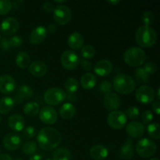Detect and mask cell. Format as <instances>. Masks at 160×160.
I'll use <instances>...</instances> for the list:
<instances>
[{"instance_id":"51","label":"cell","mask_w":160,"mask_h":160,"mask_svg":"<svg viewBox=\"0 0 160 160\" xmlns=\"http://www.w3.org/2000/svg\"><path fill=\"white\" fill-rule=\"evenodd\" d=\"M108 3H109V4L112 5V6H115V5H117L118 3H120V1L119 0H116V1H108Z\"/></svg>"},{"instance_id":"52","label":"cell","mask_w":160,"mask_h":160,"mask_svg":"<svg viewBox=\"0 0 160 160\" xmlns=\"http://www.w3.org/2000/svg\"><path fill=\"white\" fill-rule=\"evenodd\" d=\"M156 95H157V98H158V99H159V98H160V94H159V88H158V90H157V93H156Z\"/></svg>"},{"instance_id":"9","label":"cell","mask_w":160,"mask_h":160,"mask_svg":"<svg viewBox=\"0 0 160 160\" xmlns=\"http://www.w3.org/2000/svg\"><path fill=\"white\" fill-rule=\"evenodd\" d=\"M127 122H128V118L124 112L121 111H112L107 117L108 125L112 129H123L127 124Z\"/></svg>"},{"instance_id":"41","label":"cell","mask_w":160,"mask_h":160,"mask_svg":"<svg viewBox=\"0 0 160 160\" xmlns=\"http://www.w3.org/2000/svg\"><path fill=\"white\" fill-rule=\"evenodd\" d=\"M36 134V130L34 127L32 126H28L23 131V137L26 139H31L34 138Z\"/></svg>"},{"instance_id":"30","label":"cell","mask_w":160,"mask_h":160,"mask_svg":"<svg viewBox=\"0 0 160 160\" xmlns=\"http://www.w3.org/2000/svg\"><path fill=\"white\" fill-rule=\"evenodd\" d=\"M79 87V83L78 81L74 78H70L65 81L64 88H65L66 93L67 95H75L78 90Z\"/></svg>"},{"instance_id":"27","label":"cell","mask_w":160,"mask_h":160,"mask_svg":"<svg viewBox=\"0 0 160 160\" xmlns=\"http://www.w3.org/2000/svg\"><path fill=\"white\" fill-rule=\"evenodd\" d=\"M14 99L11 97H3L0 99V113L8 114L12 111L15 106Z\"/></svg>"},{"instance_id":"18","label":"cell","mask_w":160,"mask_h":160,"mask_svg":"<svg viewBox=\"0 0 160 160\" xmlns=\"http://www.w3.org/2000/svg\"><path fill=\"white\" fill-rule=\"evenodd\" d=\"M33 95H34L33 89L30 86L24 84V85H21L19 88L18 90H17V95H15V98L13 99L15 103L20 104V103L23 102L26 100L32 98Z\"/></svg>"},{"instance_id":"15","label":"cell","mask_w":160,"mask_h":160,"mask_svg":"<svg viewBox=\"0 0 160 160\" xmlns=\"http://www.w3.org/2000/svg\"><path fill=\"white\" fill-rule=\"evenodd\" d=\"M17 87L15 79L10 75L3 74L0 76V92L2 94H10L14 92Z\"/></svg>"},{"instance_id":"38","label":"cell","mask_w":160,"mask_h":160,"mask_svg":"<svg viewBox=\"0 0 160 160\" xmlns=\"http://www.w3.org/2000/svg\"><path fill=\"white\" fill-rule=\"evenodd\" d=\"M125 115H126L127 118L128 117L131 120H136L137 118H138L139 115H140V110L136 106H131L129 109H127Z\"/></svg>"},{"instance_id":"14","label":"cell","mask_w":160,"mask_h":160,"mask_svg":"<svg viewBox=\"0 0 160 160\" xmlns=\"http://www.w3.org/2000/svg\"><path fill=\"white\" fill-rule=\"evenodd\" d=\"M103 105H104V107L108 110H111L112 112L116 111L121 106V98L117 93L110 92L105 95Z\"/></svg>"},{"instance_id":"56","label":"cell","mask_w":160,"mask_h":160,"mask_svg":"<svg viewBox=\"0 0 160 160\" xmlns=\"http://www.w3.org/2000/svg\"><path fill=\"white\" fill-rule=\"evenodd\" d=\"M15 160H23L22 159H15Z\"/></svg>"},{"instance_id":"29","label":"cell","mask_w":160,"mask_h":160,"mask_svg":"<svg viewBox=\"0 0 160 160\" xmlns=\"http://www.w3.org/2000/svg\"><path fill=\"white\" fill-rule=\"evenodd\" d=\"M52 160H71V152L65 147L58 148L53 153Z\"/></svg>"},{"instance_id":"13","label":"cell","mask_w":160,"mask_h":160,"mask_svg":"<svg viewBox=\"0 0 160 160\" xmlns=\"http://www.w3.org/2000/svg\"><path fill=\"white\" fill-rule=\"evenodd\" d=\"M22 145V138L16 133L8 134L3 139V145L5 148L9 151H15L18 149Z\"/></svg>"},{"instance_id":"34","label":"cell","mask_w":160,"mask_h":160,"mask_svg":"<svg viewBox=\"0 0 160 160\" xmlns=\"http://www.w3.org/2000/svg\"><path fill=\"white\" fill-rule=\"evenodd\" d=\"M81 56L84 57V59H90L94 58L96 54V50L95 47L92 45H85L81 48Z\"/></svg>"},{"instance_id":"1","label":"cell","mask_w":160,"mask_h":160,"mask_svg":"<svg viewBox=\"0 0 160 160\" xmlns=\"http://www.w3.org/2000/svg\"><path fill=\"white\" fill-rule=\"evenodd\" d=\"M38 144L42 149L51 151L56 149L62 142V137L59 131L53 128L45 127L41 129L37 135Z\"/></svg>"},{"instance_id":"25","label":"cell","mask_w":160,"mask_h":160,"mask_svg":"<svg viewBox=\"0 0 160 160\" xmlns=\"http://www.w3.org/2000/svg\"><path fill=\"white\" fill-rule=\"evenodd\" d=\"M61 117L64 120H70L76 114V108L71 102H66L59 110Z\"/></svg>"},{"instance_id":"45","label":"cell","mask_w":160,"mask_h":160,"mask_svg":"<svg viewBox=\"0 0 160 160\" xmlns=\"http://www.w3.org/2000/svg\"><path fill=\"white\" fill-rule=\"evenodd\" d=\"M80 63H81L83 70H85V71H90L92 69V63L88 59H82V60H81Z\"/></svg>"},{"instance_id":"48","label":"cell","mask_w":160,"mask_h":160,"mask_svg":"<svg viewBox=\"0 0 160 160\" xmlns=\"http://www.w3.org/2000/svg\"><path fill=\"white\" fill-rule=\"evenodd\" d=\"M56 30H57V27L56 26V24H54V23H50V24L48 26L47 31H48L49 33L53 34V33L56 32Z\"/></svg>"},{"instance_id":"6","label":"cell","mask_w":160,"mask_h":160,"mask_svg":"<svg viewBox=\"0 0 160 160\" xmlns=\"http://www.w3.org/2000/svg\"><path fill=\"white\" fill-rule=\"evenodd\" d=\"M67 98L65 91L59 88H50L44 94V100L49 106H57L63 102Z\"/></svg>"},{"instance_id":"47","label":"cell","mask_w":160,"mask_h":160,"mask_svg":"<svg viewBox=\"0 0 160 160\" xmlns=\"http://www.w3.org/2000/svg\"><path fill=\"white\" fill-rule=\"evenodd\" d=\"M152 109L157 115L160 113V102L159 101L155 102L152 105Z\"/></svg>"},{"instance_id":"16","label":"cell","mask_w":160,"mask_h":160,"mask_svg":"<svg viewBox=\"0 0 160 160\" xmlns=\"http://www.w3.org/2000/svg\"><path fill=\"white\" fill-rule=\"evenodd\" d=\"M126 131L129 137L132 138H139L145 133V125L140 122H131L127 125Z\"/></svg>"},{"instance_id":"8","label":"cell","mask_w":160,"mask_h":160,"mask_svg":"<svg viewBox=\"0 0 160 160\" xmlns=\"http://www.w3.org/2000/svg\"><path fill=\"white\" fill-rule=\"evenodd\" d=\"M72 17V12L68 6L65 5H58L53 10V18L59 25H66L70 21Z\"/></svg>"},{"instance_id":"44","label":"cell","mask_w":160,"mask_h":160,"mask_svg":"<svg viewBox=\"0 0 160 160\" xmlns=\"http://www.w3.org/2000/svg\"><path fill=\"white\" fill-rule=\"evenodd\" d=\"M0 48H2V50L3 51H9L11 48L10 44H9V38H3L1 40V42H0Z\"/></svg>"},{"instance_id":"42","label":"cell","mask_w":160,"mask_h":160,"mask_svg":"<svg viewBox=\"0 0 160 160\" xmlns=\"http://www.w3.org/2000/svg\"><path fill=\"white\" fill-rule=\"evenodd\" d=\"M144 70L148 73V74H153L154 73H156V70H157V66L155 63L154 62H152V61H148L145 64V67H144Z\"/></svg>"},{"instance_id":"35","label":"cell","mask_w":160,"mask_h":160,"mask_svg":"<svg viewBox=\"0 0 160 160\" xmlns=\"http://www.w3.org/2000/svg\"><path fill=\"white\" fill-rule=\"evenodd\" d=\"M38 149L37 143L35 142H33V141H29V142H27L26 143H24L22 147V152L24 153L25 155H34Z\"/></svg>"},{"instance_id":"12","label":"cell","mask_w":160,"mask_h":160,"mask_svg":"<svg viewBox=\"0 0 160 160\" xmlns=\"http://www.w3.org/2000/svg\"><path fill=\"white\" fill-rule=\"evenodd\" d=\"M41 121L45 124L51 125L56 123L58 119V113L52 106H44L38 112Z\"/></svg>"},{"instance_id":"23","label":"cell","mask_w":160,"mask_h":160,"mask_svg":"<svg viewBox=\"0 0 160 160\" xmlns=\"http://www.w3.org/2000/svg\"><path fill=\"white\" fill-rule=\"evenodd\" d=\"M68 45L73 50H78L84 46V38L79 32H73L69 36Z\"/></svg>"},{"instance_id":"17","label":"cell","mask_w":160,"mask_h":160,"mask_svg":"<svg viewBox=\"0 0 160 160\" xmlns=\"http://www.w3.org/2000/svg\"><path fill=\"white\" fill-rule=\"evenodd\" d=\"M48 31L44 26H38L32 30L30 35V42L32 45H39L46 38Z\"/></svg>"},{"instance_id":"40","label":"cell","mask_w":160,"mask_h":160,"mask_svg":"<svg viewBox=\"0 0 160 160\" xmlns=\"http://www.w3.org/2000/svg\"><path fill=\"white\" fill-rule=\"evenodd\" d=\"M99 90L102 93L105 94V95L110 93L112 90V84L108 81H102L99 85Z\"/></svg>"},{"instance_id":"28","label":"cell","mask_w":160,"mask_h":160,"mask_svg":"<svg viewBox=\"0 0 160 160\" xmlns=\"http://www.w3.org/2000/svg\"><path fill=\"white\" fill-rule=\"evenodd\" d=\"M15 60L16 63L20 68L25 69L29 67V64L31 62V58L26 52L20 51L17 53Z\"/></svg>"},{"instance_id":"7","label":"cell","mask_w":160,"mask_h":160,"mask_svg":"<svg viewBox=\"0 0 160 160\" xmlns=\"http://www.w3.org/2000/svg\"><path fill=\"white\" fill-rule=\"evenodd\" d=\"M61 63L64 69L67 70H74L79 66L81 59L73 50H67L62 54L60 58Z\"/></svg>"},{"instance_id":"37","label":"cell","mask_w":160,"mask_h":160,"mask_svg":"<svg viewBox=\"0 0 160 160\" xmlns=\"http://www.w3.org/2000/svg\"><path fill=\"white\" fill-rule=\"evenodd\" d=\"M142 21L144 23V26L150 27V25L154 23L155 20V15L152 11H146L142 15Z\"/></svg>"},{"instance_id":"54","label":"cell","mask_w":160,"mask_h":160,"mask_svg":"<svg viewBox=\"0 0 160 160\" xmlns=\"http://www.w3.org/2000/svg\"><path fill=\"white\" fill-rule=\"evenodd\" d=\"M150 160H159V159H158V158H156V157H154V158H152Z\"/></svg>"},{"instance_id":"58","label":"cell","mask_w":160,"mask_h":160,"mask_svg":"<svg viewBox=\"0 0 160 160\" xmlns=\"http://www.w3.org/2000/svg\"><path fill=\"white\" fill-rule=\"evenodd\" d=\"M0 39H1V33H0Z\"/></svg>"},{"instance_id":"21","label":"cell","mask_w":160,"mask_h":160,"mask_svg":"<svg viewBox=\"0 0 160 160\" xmlns=\"http://www.w3.org/2000/svg\"><path fill=\"white\" fill-rule=\"evenodd\" d=\"M8 125L12 131L20 132V131H22L24 129V119L20 114H12L9 117Z\"/></svg>"},{"instance_id":"24","label":"cell","mask_w":160,"mask_h":160,"mask_svg":"<svg viewBox=\"0 0 160 160\" xmlns=\"http://www.w3.org/2000/svg\"><path fill=\"white\" fill-rule=\"evenodd\" d=\"M134 144L131 139H127L126 142L123 143L121 146L120 152V156L121 159L124 160H129L134 156Z\"/></svg>"},{"instance_id":"3","label":"cell","mask_w":160,"mask_h":160,"mask_svg":"<svg viewBox=\"0 0 160 160\" xmlns=\"http://www.w3.org/2000/svg\"><path fill=\"white\" fill-rule=\"evenodd\" d=\"M112 88L117 93L128 95L135 89V81L129 75L120 73L114 77L112 81Z\"/></svg>"},{"instance_id":"50","label":"cell","mask_w":160,"mask_h":160,"mask_svg":"<svg viewBox=\"0 0 160 160\" xmlns=\"http://www.w3.org/2000/svg\"><path fill=\"white\" fill-rule=\"evenodd\" d=\"M0 160H12L11 156L8 154H0Z\"/></svg>"},{"instance_id":"33","label":"cell","mask_w":160,"mask_h":160,"mask_svg":"<svg viewBox=\"0 0 160 160\" xmlns=\"http://www.w3.org/2000/svg\"><path fill=\"white\" fill-rule=\"evenodd\" d=\"M147 131L152 138L156 140L160 138V126L158 123H149L147 127Z\"/></svg>"},{"instance_id":"11","label":"cell","mask_w":160,"mask_h":160,"mask_svg":"<svg viewBox=\"0 0 160 160\" xmlns=\"http://www.w3.org/2000/svg\"><path fill=\"white\" fill-rule=\"evenodd\" d=\"M19 29V22L17 18L9 17L5 18L0 25V31L4 35H13Z\"/></svg>"},{"instance_id":"53","label":"cell","mask_w":160,"mask_h":160,"mask_svg":"<svg viewBox=\"0 0 160 160\" xmlns=\"http://www.w3.org/2000/svg\"><path fill=\"white\" fill-rule=\"evenodd\" d=\"M55 2L56 3H59V4H62V3H64V2H66V1L65 0H63V1H55Z\"/></svg>"},{"instance_id":"57","label":"cell","mask_w":160,"mask_h":160,"mask_svg":"<svg viewBox=\"0 0 160 160\" xmlns=\"http://www.w3.org/2000/svg\"><path fill=\"white\" fill-rule=\"evenodd\" d=\"M45 160H52V159H45Z\"/></svg>"},{"instance_id":"20","label":"cell","mask_w":160,"mask_h":160,"mask_svg":"<svg viewBox=\"0 0 160 160\" xmlns=\"http://www.w3.org/2000/svg\"><path fill=\"white\" fill-rule=\"evenodd\" d=\"M28 70L33 76L37 77V78H42L48 72V67L43 61L37 60L30 64Z\"/></svg>"},{"instance_id":"49","label":"cell","mask_w":160,"mask_h":160,"mask_svg":"<svg viewBox=\"0 0 160 160\" xmlns=\"http://www.w3.org/2000/svg\"><path fill=\"white\" fill-rule=\"evenodd\" d=\"M29 160H42V156L40 154H34L31 156Z\"/></svg>"},{"instance_id":"4","label":"cell","mask_w":160,"mask_h":160,"mask_svg":"<svg viewBox=\"0 0 160 160\" xmlns=\"http://www.w3.org/2000/svg\"><path fill=\"white\" fill-rule=\"evenodd\" d=\"M123 60L131 67H139L146 60V54L139 47H131L124 52Z\"/></svg>"},{"instance_id":"10","label":"cell","mask_w":160,"mask_h":160,"mask_svg":"<svg viewBox=\"0 0 160 160\" xmlns=\"http://www.w3.org/2000/svg\"><path fill=\"white\" fill-rule=\"evenodd\" d=\"M155 91L148 85H142L137 89L135 93V98L142 104H150L155 98Z\"/></svg>"},{"instance_id":"22","label":"cell","mask_w":160,"mask_h":160,"mask_svg":"<svg viewBox=\"0 0 160 160\" xmlns=\"http://www.w3.org/2000/svg\"><path fill=\"white\" fill-rule=\"evenodd\" d=\"M109 155V150L102 145H95L90 149L91 157L95 160H104Z\"/></svg>"},{"instance_id":"31","label":"cell","mask_w":160,"mask_h":160,"mask_svg":"<svg viewBox=\"0 0 160 160\" xmlns=\"http://www.w3.org/2000/svg\"><path fill=\"white\" fill-rule=\"evenodd\" d=\"M23 110L27 116L34 117L37 114H38L39 111H40V106H39L38 103L36 102H29L27 104H25Z\"/></svg>"},{"instance_id":"43","label":"cell","mask_w":160,"mask_h":160,"mask_svg":"<svg viewBox=\"0 0 160 160\" xmlns=\"http://www.w3.org/2000/svg\"><path fill=\"white\" fill-rule=\"evenodd\" d=\"M153 119V114L151 111L149 110H145V112L142 113V120L143 121L144 123L145 124H148Z\"/></svg>"},{"instance_id":"39","label":"cell","mask_w":160,"mask_h":160,"mask_svg":"<svg viewBox=\"0 0 160 160\" xmlns=\"http://www.w3.org/2000/svg\"><path fill=\"white\" fill-rule=\"evenodd\" d=\"M9 44H10L11 48H19L22 45L23 41L22 38L19 35H13L9 38Z\"/></svg>"},{"instance_id":"32","label":"cell","mask_w":160,"mask_h":160,"mask_svg":"<svg viewBox=\"0 0 160 160\" xmlns=\"http://www.w3.org/2000/svg\"><path fill=\"white\" fill-rule=\"evenodd\" d=\"M134 74H135L136 80H137L139 83L146 84V83H148V81H149L150 75L148 74L142 67H138L135 70Z\"/></svg>"},{"instance_id":"46","label":"cell","mask_w":160,"mask_h":160,"mask_svg":"<svg viewBox=\"0 0 160 160\" xmlns=\"http://www.w3.org/2000/svg\"><path fill=\"white\" fill-rule=\"evenodd\" d=\"M42 9H44L45 12L49 13V12H53V10H54V5L50 2H46L42 5Z\"/></svg>"},{"instance_id":"36","label":"cell","mask_w":160,"mask_h":160,"mask_svg":"<svg viewBox=\"0 0 160 160\" xmlns=\"http://www.w3.org/2000/svg\"><path fill=\"white\" fill-rule=\"evenodd\" d=\"M12 4L9 0H0V15L3 16L9 12L12 9Z\"/></svg>"},{"instance_id":"2","label":"cell","mask_w":160,"mask_h":160,"mask_svg":"<svg viewBox=\"0 0 160 160\" xmlns=\"http://www.w3.org/2000/svg\"><path fill=\"white\" fill-rule=\"evenodd\" d=\"M135 41L142 48H149L156 43L157 34L151 27L142 26L136 31Z\"/></svg>"},{"instance_id":"5","label":"cell","mask_w":160,"mask_h":160,"mask_svg":"<svg viewBox=\"0 0 160 160\" xmlns=\"http://www.w3.org/2000/svg\"><path fill=\"white\" fill-rule=\"evenodd\" d=\"M157 150V146L152 140L144 138L139 140L136 145V152L140 157L147 159L154 156Z\"/></svg>"},{"instance_id":"19","label":"cell","mask_w":160,"mask_h":160,"mask_svg":"<svg viewBox=\"0 0 160 160\" xmlns=\"http://www.w3.org/2000/svg\"><path fill=\"white\" fill-rule=\"evenodd\" d=\"M112 63L108 59H102L96 62L94 67V71L98 76L105 77L109 75L112 72Z\"/></svg>"},{"instance_id":"55","label":"cell","mask_w":160,"mask_h":160,"mask_svg":"<svg viewBox=\"0 0 160 160\" xmlns=\"http://www.w3.org/2000/svg\"><path fill=\"white\" fill-rule=\"evenodd\" d=\"M1 122H2V117L1 116H0V123H1Z\"/></svg>"},{"instance_id":"26","label":"cell","mask_w":160,"mask_h":160,"mask_svg":"<svg viewBox=\"0 0 160 160\" xmlns=\"http://www.w3.org/2000/svg\"><path fill=\"white\" fill-rule=\"evenodd\" d=\"M97 84V78L95 75L92 73H84L81 78V87L86 90H91L94 88Z\"/></svg>"}]
</instances>
